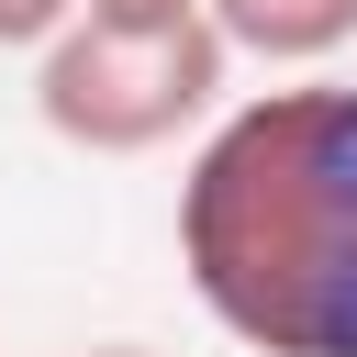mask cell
I'll return each mask as SVG.
<instances>
[{"label": "cell", "mask_w": 357, "mask_h": 357, "mask_svg": "<svg viewBox=\"0 0 357 357\" xmlns=\"http://www.w3.org/2000/svg\"><path fill=\"white\" fill-rule=\"evenodd\" d=\"M178 268L245 357H357V78H279L201 134Z\"/></svg>", "instance_id": "cell-1"}, {"label": "cell", "mask_w": 357, "mask_h": 357, "mask_svg": "<svg viewBox=\"0 0 357 357\" xmlns=\"http://www.w3.org/2000/svg\"><path fill=\"white\" fill-rule=\"evenodd\" d=\"M223 67L234 56H223L212 22H190V33H100V22H67L33 56V112L78 156H156L167 134H190L223 100Z\"/></svg>", "instance_id": "cell-2"}, {"label": "cell", "mask_w": 357, "mask_h": 357, "mask_svg": "<svg viewBox=\"0 0 357 357\" xmlns=\"http://www.w3.org/2000/svg\"><path fill=\"white\" fill-rule=\"evenodd\" d=\"M212 33H223V56L324 78V56L357 45V0H212Z\"/></svg>", "instance_id": "cell-3"}, {"label": "cell", "mask_w": 357, "mask_h": 357, "mask_svg": "<svg viewBox=\"0 0 357 357\" xmlns=\"http://www.w3.org/2000/svg\"><path fill=\"white\" fill-rule=\"evenodd\" d=\"M78 22H100V33H190V22H212V0H78Z\"/></svg>", "instance_id": "cell-4"}, {"label": "cell", "mask_w": 357, "mask_h": 357, "mask_svg": "<svg viewBox=\"0 0 357 357\" xmlns=\"http://www.w3.org/2000/svg\"><path fill=\"white\" fill-rule=\"evenodd\" d=\"M78 22V0H0V56H45Z\"/></svg>", "instance_id": "cell-5"}, {"label": "cell", "mask_w": 357, "mask_h": 357, "mask_svg": "<svg viewBox=\"0 0 357 357\" xmlns=\"http://www.w3.org/2000/svg\"><path fill=\"white\" fill-rule=\"evenodd\" d=\"M89 357H156V346H89Z\"/></svg>", "instance_id": "cell-6"}]
</instances>
